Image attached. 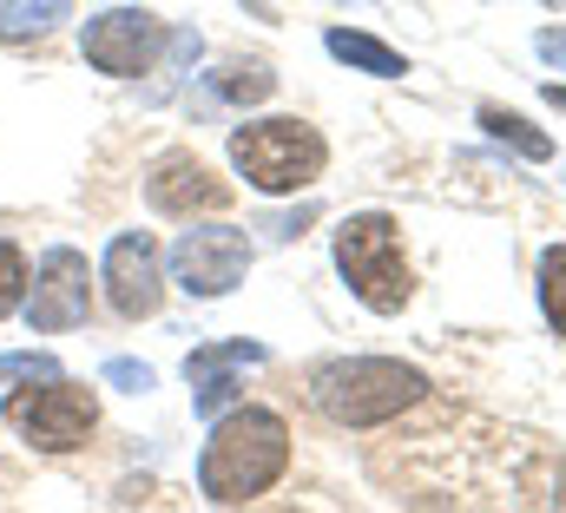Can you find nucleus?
Wrapping results in <instances>:
<instances>
[{"mask_svg": "<svg viewBox=\"0 0 566 513\" xmlns=\"http://www.w3.org/2000/svg\"><path fill=\"white\" fill-rule=\"evenodd\" d=\"M238 363H264V343H218V349H191V356H185V376H191V383H205V376L238 369Z\"/></svg>", "mask_w": 566, "mask_h": 513, "instance_id": "2eb2a0df", "label": "nucleus"}, {"mask_svg": "<svg viewBox=\"0 0 566 513\" xmlns=\"http://www.w3.org/2000/svg\"><path fill=\"white\" fill-rule=\"evenodd\" d=\"M541 53H547V60H560V66H566V27H547V33H541Z\"/></svg>", "mask_w": 566, "mask_h": 513, "instance_id": "aec40b11", "label": "nucleus"}, {"mask_svg": "<svg viewBox=\"0 0 566 513\" xmlns=\"http://www.w3.org/2000/svg\"><path fill=\"white\" fill-rule=\"evenodd\" d=\"M336 270L363 296V310H376V316H396L416 296V276H409V256H402V231H396L389 211H363V218H349L336 231Z\"/></svg>", "mask_w": 566, "mask_h": 513, "instance_id": "7ed1b4c3", "label": "nucleus"}, {"mask_svg": "<svg viewBox=\"0 0 566 513\" xmlns=\"http://www.w3.org/2000/svg\"><path fill=\"white\" fill-rule=\"evenodd\" d=\"M106 303H113L126 323L158 316V303H165V270H158V244H151V231H126V238H113V251H106Z\"/></svg>", "mask_w": 566, "mask_h": 513, "instance_id": "1a4fd4ad", "label": "nucleus"}, {"mask_svg": "<svg viewBox=\"0 0 566 513\" xmlns=\"http://www.w3.org/2000/svg\"><path fill=\"white\" fill-rule=\"evenodd\" d=\"M7 428L20 435V441H33L40 454H73V448H86V435H93V421H99V395L80 383H66V376H40V388H13L7 395Z\"/></svg>", "mask_w": 566, "mask_h": 513, "instance_id": "39448f33", "label": "nucleus"}, {"mask_svg": "<svg viewBox=\"0 0 566 513\" xmlns=\"http://www.w3.org/2000/svg\"><path fill=\"white\" fill-rule=\"evenodd\" d=\"M165 20L158 13H145V7H106L99 20H86V60L99 66V73H113V80H139L158 66V53H165Z\"/></svg>", "mask_w": 566, "mask_h": 513, "instance_id": "423d86ee", "label": "nucleus"}, {"mask_svg": "<svg viewBox=\"0 0 566 513\" xmlns=\"http://www.w3.org/2000/svg\"><path fill=\"white\" fill-rule=\"evenodd\" d=\"M106 383L126 388V395H145V388H151V369H145V363H126V356H113V363H106Z\"/></svg>", "mask_w": 566, "mask_h": 513, "instance_id": "6ab92c4d", "label": "nucleus"}, {"mask_svg": "<svg viewBox=\"0 0 566 513\" xmlns=\"http://www.w3.org/2000/svg\"><path fill=\"white\" fill-rule=\"evenodd\" d=\"M541 310H547V323L566 336V244L541 256Z\"/></svg>", "mask_w": 566, "mask_h": 513, "instance_id": "dca6fc26", "label": "nucleus"}, {"mask_svg": "<svg viewBox=\"0 0 566 513\" xmlns=\"http://www.w3.org/2000/svg\"><path fill=\"white\" fill-rule=\"evenodd\" d=\"M211 93H218L224 106H264V100L277 93V73L258 66V60H231V66L211 73Z\"/></svg>", "mask_w": 566, "mask_h": 513, "instance_id": "f8f14e48", "label": "nucleus"}, {"mask_svg": "<svg viewBox=\"0 0 566 513\" xmlns=\"http://www.w3.org/2000/svg\"><path fill=\"white\" fill-rule=\"evenodd\" d=\"M244 270H251V244H244V231H231V224L185 231V238L171 244V276H178L185 296H224V290L244 283Z\"/></svg>", "mask_w": 566, "mask_h": 513, "instance_id": "6e6552de", "label": "nucleus"}, {"mask_svg": "<svg viewBox=\"0 0 566 513\" xmlns=\"http://www.w3.org/2000/svg\"><path fill=\"white\" fill-rule=\"evenodd\" d=\"M7 376H27V383H33V376H60V363H53V356L20 349V356H0V383H7Z\"/></svg>", "mask_w": 566, "mask_h": 513, "instance_id": "a211bd4d", "label": "nucleus"}, {"mask_svg": "<svg viewBox=\"0 0 566 513\" xmlns=\"http://www.w3.org/2000/svg\"><path fill=\"white\" fill-rule=\"evenodd\" d=\"M547 100H554V106H560V113H566V86H560V80H554V86H547Z\"/></svg>", "mask_w": 566, "mask_h": 513, "instance_id": "412c9836", "label": "nucleus"}, {"mask_svg": "<svg viewBox=\"0 0 566 513\" xmlns=\"http://www.w3.org/2000/svg\"><path fill=\"white\" fill-rule=\"evenodd\" d=\"M27 283H33V276H27V256L0 238V316H13V310L27 303Z\"/></svg>", "mask_w": 566, "mask_h": 513, "instance_id": "f3484780", "label": "nucleus"}, {"mask_svg": "<svg viewBox=\"0 0 566 513\" xmlns=\"http://www.w3.org/2000/svg\"><path fill=\"white\" fill-rule=\"evenodd\" d=\"M422 395H428L422 369L389 363V356H343V363L310 369V401H316L336 428H376V421H396V415L416 408Z\"/></svg>", "mask_w": 566, "mask_h": 513, "instance_id": "f03ea898", "label": "nucleus"}, {"mask_svg": "<svg viewBox=\"0 0 566 513\" xmlns=\"http://www.w3.org/2000/svg\"><path fill=\"white\" fill-rule=\"evenodd\" d=\"M329 145L310 119H258V126H238L231 132V165L244 171L251 191L264 198H283V191H303L316 185Z\"/></svg>", "mask_w": 566, "mask_h": 513, "instance_id": "20e7f679", "label": "nucleus"}, {"mask_svg": "<svg viewBox=\"0 0 566 513\" xmlns=\"http://www.w3.org/2000/svg\"><path fill=\"white\" fill-rule=\"evenodd\" d=\"M290 468V428L271 408H231L211 421V441L198 454V488L218 507H244L271 494Z\"/></svg>", "mask_w": 566, "mask_h": 513, "instance_id": "f257e3e1", "label": "nucleus"}, {"mask_svg": "<svg viewBox=\"0 0 566 513\" xmlns=\"http://www.w3.org/2000/svg\"><path fill=\"white\" fill-rule=\"evenodd\" d=\"M145 205H151L158 218H198V211H224V205H231V185H224L211 165H198L191 151H171V158L151 165Z\"/></svg>", "mask_w": 566, "mask_h": 513, "instance_id": "9d476101", "label": "nucleus"}, {"mask_svg": "<svg viewBox=\"0 0 566 513\" xmlns=\"http://www.w3.org/2000/svg\"><path fill=\"white\" fill-rule=\"evenodd\" d=\"M329 53H336L343 66H356V73H376V80H402V73H409V60H402L396 46H382L376 33H349V27H336V33H329Z\"/></svg>", "mask_w": 566, "mask_h": 513, "instance_id": "9b49d317", "label": "nucleus"}, {"mask_svg": "<svg viewBox=\"0 0 566 513\" xmlns=\"http://www.w3.org/2000/svg\"><path fill=\"white\" fill-rule=\"evenodd\" d=\"M20 310H27V323H33L40 336L80 329V323L93 316V283H86V256L66 251V244H53V251L40 256V270H33V296H27Z\"/></svg>", "mask_w": 566, "mask_h": 513, "instance_id": "0eeeda50", "label": "nucleus"}, {"mask_svg": "<svg viewBox=\"0 0 566 513\" xmlns=\"http://www.w3.org/2000/svg\"><path fill=\"white\" fill-rule=\"evenodd\" d=\"M66 13L73 0H0V40H46Z\"/></svg>", "mask_w": 566, "mask_h": 513, "instance_id": "ddd939ff", "label": "nucleus"}, {"mask_svg": "<svg viewBox=\"0 0 566 513\" xmlns=\"http://www.w3.org/2000/svg\"><path fill=\"white\" fill-rule=\"evenodd\" d=\"M481 126L494 132V138H507L521 158H547V151H554V138H547V132H534L521 113H507V106H481Z\"/></svg>", "mask_w": 566, "mask_h": 513, "instance_id": "4468645a", "label": "nucleus"}]
</instances>
